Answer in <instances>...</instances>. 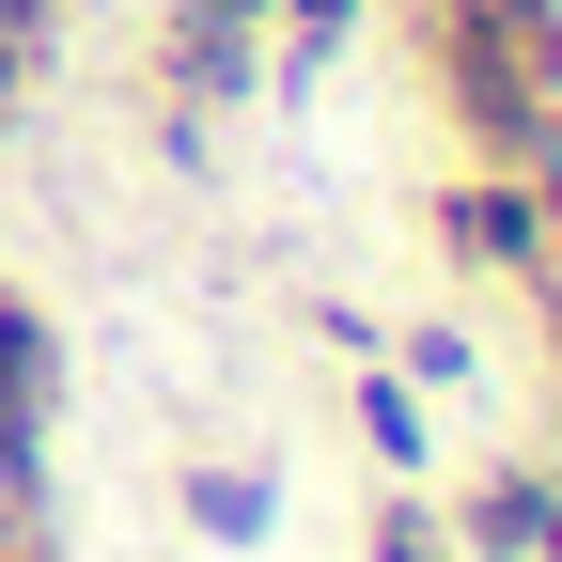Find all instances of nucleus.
I'll list each match as a JSON object with an SVG mask.
<instances>
[]
</instances>
